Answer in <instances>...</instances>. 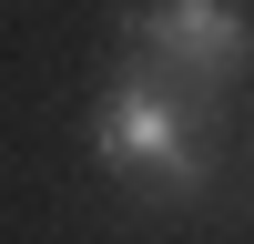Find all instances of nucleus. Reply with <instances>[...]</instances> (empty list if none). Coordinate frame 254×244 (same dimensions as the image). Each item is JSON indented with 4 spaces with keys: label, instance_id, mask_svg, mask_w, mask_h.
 Segmentation results:
<instances>
[{
    "label": "nucleus",
    "instance_id": "1",
    "mask_svg": "<svg viewBox=\"0 0 254 244\" xmlns=\"http://www.w3.org/2000/svg\"><path fill=\"white\" fill-rule=\"evenodd\" d=\"M203 122H214V102H183V81H153L132 61V71L92 102L81 142H92V163L112 183H142V193H163V203H193L203 183H214V132H203Z\"/></svg>",
    "mask_w": 254,
    "mask_h": 244
},
{
    "label": "nucleus",
    "instance_id": "2",
    "mask_svg": "<svg viewBox=\"0 0 254 244\" xmlns=\"http://www.w3.org/2000/svg\"><path fill=\"white\" fill-rule=\"evenodd\" d=\"M132 41L163 51V81H183L193 102H224V92L254 71V20H244V0H153V10H132Z\"/></svg>",
    "mask_w": 254,
    "mask_h": 244
}]
</instances>
